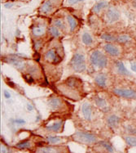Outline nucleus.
Masks as SVG:
<instances>
[{"label":"nucleus","instance_id":"40","mask_svg":"<svg viewBox=\"0 0 136 153\" xmlns=\"http://www.w3.org/2000/svg\"><path fill=\"white\" fill-rule=\"evenodd\" d=\"M27 107H28V110H29V111H32V110H33V107H32L31 105H30V104L27 105Z\"/></svg>","mask_w":136,"mask_h":153},{"label":"nucleus","instance_id":"34","mask_svg":"<svg viewBox=\"0 0 136 153\" xmlns=\"http://www.w3.org/2000/svg\"><path fill=\"white\" fill-rule=\"evenodd\" d=\"M25 79L26 80V81L28 83H33L34 82V79L32 78L31 75H25Z\"/></svg>","mask_w":136,"mask_h":153},{"label":"nucleus","instance_id":"41","mask_svg":"<svg viewBox=\"0 0 136 153\" xmlns=\"http://www.w3.org/2000/svg\"><path fill=\"white\" fill-rule=\"evenodd\" d=\"M95 1H97V0H95Z\"/></svg>","mask_w":136,"mask_h":153},{"label":"nucleus","instance_id":"1","mask_svg":"<svg viewBox=\"0 0 136 153\" xmlns=\"http://www.w3.org/2000/svg\"><path fill=\"white\" fill-rule=\"evenodd\" d=\"M70 66L72 69L77 73H81L85 71L86 69L85 56L79 52L75 53L71 59Z\"/></svg>","mask_w":136,"mask_h":153},{"label":"nucleus","instance_id":"10","mask_svg":"<svg viewBox=\"0 0 136 153\" xmlns=\"http://www.w3.org/2000/svg\"><path fill=\"white\" fill-rule=\"evenodd\" d=\"M81 112L83 114V116L86 120H91L92 116V108L91 104L89 102H84L81 107Z\"/></svg>","mask_w":136,"mask_h":153},{"label":"nucleus","instance_id":"22","mask_svg":"<svg viewBox=\"0 0 136 153\" xmlns=\"http://www.w3.org/2000/svg\"><path fill=\"white\" fill-rule=\"evenodd\" d=\"M126 143L131 147H136V137L135 136H126L125 138Z\"/></svg>","mask_w":136,"mask_h":153},{"label":"nucleus","instance_id":"39","mask_svg":"<svg viewBox=\"0 0 136 153\" xmlns=\"http://www.w3.org/2000/svg\"><path fill=\"white\" fill-rule=\"evenodd\" d=\"M12 6H13V4H12V3H6L5 5H4V7H5L6 8H10V7H11Z\"/></svg>","mask_w":136,"mask_h":153},{"label":"nucleus","instance_id":"8","mask_svg":"<svg viewBox=\"0 0 136 153\" xmlns=\"http://www.w3.org/2000/svg\"><path fill=\"white\" fill-rule=\"evenodd\" d=\"M104 50L112 56H118L120 55V50L118 47L112 44H106L104 46Z\"/></svg>","mask_w":136,"mask_h":153},{"label":"nucleus","instance_id":"9","mask_svg":"<svg viewBox=\"0 0 136 153\" xmlns=\"http://www.w3.org/2000/svg\"><path fill=\"white\" fill-rule=\"evenodd\" d=\"M48 106L50 107L51 110H59L63 106V102L59 97H50L48 100Z\"/></svg>","mask_w":136,"mask_h":153},{"label":"nucleus","instance_id":"38","mask_svg":"<svg viewBox=\"0 0 136 153\" xmlns=\"http://www.w3.org/2000/svg\"><path fill=\"white\" fill-rule=\"evenodd\" d=\"M1 153H7V151L4 147L1 146Z\"/></svg>","mask_w":136,"mask_h":153},{"label":"nucleus","instance_id":"5","mask_svg":"<svg viewBox=\"0 0 136 153\" xmlns=\"http://www.w3.org/2000/svg\"><path fill=\"white\" fill-rule=\"evenodd\" d=\"M121 13L115 7H110L106 12V20L108 23H114L120 19Z\"/></svg>","mask_w":136,"mask_h":153},{"label":"nucleus","instance_id":"29","mask_svg":"<svg viewBox=\"0 0 136 153\" xmlns=\"http://www.w3.org/2000/svg\"><path fill=\"white\" fill-rule=\"evenodd\" d=\"M67 84L71 88H75V87H77V85H78V82L77 81V79H75V78H69L68 80Z\"/></svg>","mask_w":136,"mask_h":153},{"label":"nucleus","instance_id":"18","mask_svg":"<svg viewBox=\"0 0 136 153\" xmlns=\"http://www.w3.org/2000/svg\"><path fill=\"white\" fill-rule=\"evenodd\" d=\"M66 18H67V20H68L69 26L70 27V31H73L77 28V20H76L74 17H73L70 15L67 16Z\"/></svg>","mask_w":136,"mask_h":153},{"label":"nucleus","instance_id":"20","mask_svg":"<svg viewBox=\"0 0 136 153\" xmlns=\"http://www.w3.org/2000/svg\"><path fill=\"white\" fill-rule=\"evenodd\" d=\"M95 102H96V106L99 107L101 109H104V108H106L107 107V103H106V101L102 98L100 97H96L95 98Z\"/></svg>","mask_w":136,"mask_h":153},{"label":"nucleus","instance_id":"27","mask_svg":"<svg viewBox=\"0 0 136 153\" xmlns=\"http://www.w3.org/2000/svg\"><path fill=\"white\" fill-rule=\"evenodd\" d=\"M54 25L58 29H61V30H65V26L63 20H61V19H56V20H54Z\"/></svg>","mask_w":136,"mask_h":153},{"label":"nucleus","instance_id":"23","mask_svg":"<svg viewBox=\"0 0 136 153\" xmlns=\"http://www.w3.org/2000/svg\"><path fill=\"white\" fill-rule=\"evenodd\" d=\"M100 38L102 39L107 41V42H113V41H116V39L115 36L112 35H110V34H107V33L101 35Z\"/></svg>","mask_w":136,"mask_h":153},{"label":"nucleus","instance_id":"24","mask_svg":"<svg viewBox=\"0 0 136 153\" xmlns=\"http://www.w3.org/2000/svg\"><path fill=\"white\" fill-rule=\"evenodd\" d=\"M49 32H50V35L55 38L61 36V32L56 26H50L49 28Z\"/></svg>","mask_w":136,"mask_h":153},{"label":"nucleus","instance_id":"3","mask_svg":"<svg viewBox=\"0 0 136 153\" xmlns=\"http://www.w3.org/2000/svg\"><path fill=\"white\" fill-rule=\"evenodd\" d=\"M74 140L84 144H91L96 142V137L94 134L86 133V132H77L73 135Z\"/></svg>","mask_w":136,"mask_h":153},{"label":"nucleus","instance_id":"2","mask_svg":"<svg viewBox=\"0 0 136 153\" xmlns=\"http://www.w3.org/2000/svg\"><path fill=\"white\" fill-rule=\"evenodd\" d=\"M90 61L91 65L96 68L102 69L107 67L108 65V58L107 56L99 50L94 51L91 54L90 56Z\"/></svg>","mask_w":136,"mask_h":153},{"label":"nucleus","instance_id":"36","mask_svg":"<svg viewBox=\"0 0 136 153\" xmlns=\"http://www.w3.org/2000/svg\"><path fill=\"white\" fill-rule=\"evenodd\" d=\"M3 94H4V96H5L6 98H10L11 97L10 92H8L7 90H4V91H3Z\"/></svg>","mask_w":136,"mask_h":153},{"label":"nucleus","instance_id":"16","mask_svg":"<svg viewBox=\"0 0 136 153\" xmlns=\"http://www.w3.org/2000/svg\"><path fill=\"white\" fill-rule=\"evenodd\" d=\"M32 33L35 37L43 35L46 33V27L44 26H37L33 28Z\"/></svg>","mask_w":136,"mask_h":153},{"label":"nucleus","instance_id":"7","mask_svg":"<svg viewBox=\"0 0 136 153\" xmlns=\"http://www.w3.org/2000/svg\"><path fill=\"white\" fill-rule=\"evenodd\" d=\"M45 59L47 61H50V62H52V63H59L60 61H61V56H59L57 54L54 49H50V50H48L45 53Z\"/></svg>","mask_w":136,"mask_h":153},{"label":"nucleus","instance_id":"11","mask_svg":"<svg viewBox=\"0 0 136 153\" xmlns=\"http://www.w3.org/2000/svg\"><path fill=\"white\" fill-rule=\"evenodd\" d=\"M95 81L96 84L100 88H105L107 85V76L104 74H98L95 77Z\"/></svg>","mask_w":136,"mask_h":153},{"label":"nucleus","instance_id":"13","mask_svg":"<svg viewBox=\"0 0 136 153\" xmlns=\"http://www.w3.org/2000/svg\"><path fill=\"white\" fill-rule=\"evenodd\" d=\"M52 10H53V5L50 0L46 1L40 8V12L43 14H49L52 12Z\"/></svg>","mask_w":136,"mask_h":153},{"label":"nucleus","instance_id":"19","mask_svg":"<svg viewBox=\"0 0 136 153\" xmlns=\"http://www.w3.org/2000/svg\"><path fill=\"white\" fill-rule=\"evenodd\" d=\"M61 126H62V121H59V122L54 123L51 125H48V126H46V128L47 130L53 131V132H58L61 129Z\"/></svg>","mask_w":136,"mask_h":153},{"label":"nucleus","instance_id":"12","mask_svg":"<svg viewBox=\"0 0 136 153\" xmlns=\"http://www.w3.org/2000/svg\"><path fill=\"white\" fill-rule=\"evenodd\" d=\"M116 68L117 72L123 76H127V75H131V73L127 70L125 67V65L123 64L122 61H116Z\"/></svg>","mask_w":136,"mask_h":153},{"label":"nucleus","instance_id":"15","mask_svg":"<svg viewBox=\"0 0 136 153\" xmlns=\"http://www.w3.org/2000/svg\"><path fill=\"white\" fill-rule=\"evenodd\" d=\"M108 6V3L107 1H101L97 3L96 5L93 7L92 11L95 12V13H99L101 10H103L104 8H105Z\"/></svg>","mask_w":136,"mask_h":153},{"label":"nucleus","instance_id":"26","mask_svg":"<svg viewBox=\"0 0 136 153\" xmlns=\"http://www.w3.org/2000/svg\"><path fill=\"white\" fill-rule=\"evenodd\" d=\"M99 143L100 144L103 148H105L108 152H111V153L113 152V148H112V147L111 144H109L108 142H105V141H101V142H100Z\"/></svg>","mask_w":136,"mask_h":153},{"label":"nucleus","instance_id":"30","mask_svg":"<svg viewBox=\"0 0 136 153\" xmlns=\"http://www.w3.org/2000/svg\"><path fill=\"white\" fill-rule=\"evenodd\" d=\"M46 139L50 143H60L61 141V139L59 137H54V136H49L46 138Z\"/></svg>","mask_w":136,"mask_h":153},{"label":"nucleus","instance_id":"14","mask_svg":"<svg viewBox=\"0 0 136 153\" xmlns=\"http://www.w3.org/2000/svg\"><path fill=\"white\" fill-rule=\"evenodd\" d=\"M120 120H121L120 117H118L116 115H112L108 118V124L109 127L115 128L118 125Z\"/></svg>","mask_w":136,"mask_h":153},{"label":"nucleus","instance_id":"25","mask_svg":"<svg viewBox=\"0 0 136 153\" xmlns=\"http://www.w3.org/2000/svg\"><path fill=\"white\" fill-rule=\"evenodd\" d=\"M30 143L29 141H24V142H20V143L16 144V148H20V149H27V148H30Z\"/></svg>","mask_w":136,"mask_h":153},{"label":"nucleus","instance_id":"28","mask_svg":"<svg viewBox=\"0 0 136 153\" xmlns=\"http://www.w3.org/2000/svg\"><path fill=\"white\" fill-rule=\"evenodd\" d=\"M38 153H56V150L52 148H42L38 151Z\"/></svg>","mask_w":136,"mask_h":153},{"label":"nucleus","instance_id":"6","mask_svg":"<svg viewBox=\"0 0 136 153\" xmlns=\"http://www.w3.org/2000/svg\"><path fill=\"white\" fill-rule=\"evenodd\" d=\"M5 61L7 63L13 65L14 67H15L17 69H19V70L25 69V62L22 61L18 56H8V57L6 58Z\"/></svg>","mask_w":136,"mask_h":153},{"label":"nucleus","instance_id":"33","mask_svg":"<svg viewBox=\"0 0 136 153\" xmlns=\"http://www.w3.org/2000/svg\"><path fill=\"white\" fill-rule=\"evenodd\" d=\"M42 46V41L41 40H37L34 44V48L36 50H38L40 48V47Z\"/></svg>","mask_w":136,"mask_h":153},{"label":"nucleus","instance_id":"32","mask_svg":"<svg viewBox=\"0 0 136 153\" xmlns=\"http://www.w3.org/2000/svg\"><path fill=\"white\" fill-rule=\"evenodd\" d=\"M82 1H83V0H67L68 3H69V4H70V5L77 4V3H78L82 2Z\"/></svg>","mask_w":136,"mask_h":153},{"label":"nucleus","instance_id":"35","mask_svg":"<svg viewBox=\"0 0 136 153\" xmlns=\"http://www.w3.org/2000/svg\"><path fill=\"white\" fill-rule=\"evenodd\" d=\"M131 69L132 71L136 72V61H132V62H131Z\"/></svg>","mask_w":136,"mask_h":153},{"label":"nucleus","instance_id":"21","mask_svg":"<svg viewBox=\"0 0 136 153\" xmlns=\"http://www.w3.org/2000/svg\"><path fill=\"white\" fill-rule=\"evenodd\" d=\"M131 39V36L127 35H119L116 38V42H118L119 44H127L128 42H130Z\"/></svg>","mask_w":136,"mask_h":153},{"label":"nucleus","instance_id":"4","mask_svg":"<svg viewBox=\"0 0 136 153\" xmlns=\"http://www.w3.org/2000/svg\"><path fill=\"white\" fill-rule=\"evenodd\" d=\"M113 92L119 97L128 98V99H135L136 90L127 89V88H114Z\"/></svg>","mask_w":136,"mask_h":153},{"label":"nucleus","instance_id":"37","mask_svg":"<svg viewBox=\"0 0 136 153\" xmlns=\"http://www.w3.org/2000/svg\"><path fill=\"white\" fill-rule=\"evenodd\" d=\"M15 122L16 124H25V121L24 120H15Z\"/></svg>","mask_w":136,"mask_h":153},{"label":"nucleus","instance_id":"17","mask_svg":"<svg viewBox=\"0 0 136 153\" xmlns=\"http://www.w3.org/2000/svg\"><path fill=\"white\" fill-rule=\"evenodd\" d=\"M81 40L85 45H91L93 44V39H92L91 35L87 32H85V33L82 34Z\"/></svg>","mask_w":136,"mask_h":153},{"label":"nucleus","instance_id":"31","mask_svg":"<svg viewBox=\"0 0 136 153\" xmlns=\"http://www.w3.org/2000/svg\"><path fill=\"white\" fill-rule=\"evenodd\" d=\"M126 131H127L129 133H131V134H134V135H135L136 128L134 127V126H132V125H128V126L126 127Z\"/></svg>","mask_w":136,"mask_h":153}]
</instances>
